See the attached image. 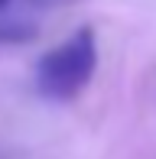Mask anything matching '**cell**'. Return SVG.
<instances>
[{
  "label": "cell",
  "mask_w": 156,
  "mask_h": 159,
  "mask_svg": "<svg viewBox=\"0 0 156 159\" xmlns=\"http://www.w3.org/2000/svg\"><path fill=\"white\" fill-rule=\"evenodd\" d=\"M98 68V42L88 26L75 30L36 62V91L46 101H75Z\"/></svg>",
  "instance_id": "obj_1"
},
{
  "label": "cell",
  "mask_w": 156,
  "mask_h": 159,
  "mask_svg": "<svg viewBox=\"0 0 156 159\" xmlns=\"http://www.w3.org/2000/svg\"><path fill=\"white\" fill-rule=\"evenodd\" d=\"M7 3H10V0H0V10H3V7H7Z\"/></svg>",
  "instance_id": "obj_2"
}]
</instances>
